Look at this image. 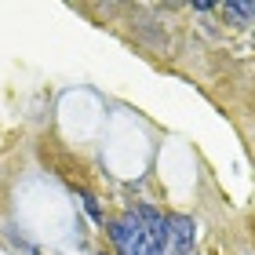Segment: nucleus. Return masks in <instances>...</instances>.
I'll use <instances>...</instances> for the list:
<instances>
[{"label":"nucleus","mask_w":255,"mask_h":255,"mask_svg":"<svg viewBox=\"0 0 255 255\" xmlns=\"http://www.w3.org/2000/svg\"><path fill=\"white\" fill-rule=\"evenodd\" d=\"M135 219H138V226H142V237L164 252V245H168V219L160 215L157 208H149V204H138L135 208Z\"/></svg>","instance_id":"f257e3e1"},{"label":"nucleus","mask_w":255,"mask_h":255,"mask_svg":"<svg viewBox=\"0 0 255 255\" xmlns=\"http://www.w3.org/2000/svg\"><path fill=\"white\" fill-rule=\"evenodd\" d=\"M193 237H197V223L190 215H171L168 219V241H171V248L190 252L193 248Z\"/></svg>","instance_id":"f03ea898"},{"label":"nucleus","mask_w":255,"mask_h":255,"mask_svg":"<svg viewBox=\"0 0 255 255\" xmlns=\"http://www.w3.org/2000/svg\"><path fill=\"white\" fill-rule=\"evenodd\" d=\"M223 15L234 18V26H252V22H255V0H241V4H223Z\"/></svg>","instance_id":"7ed1b4c3"},{"label":"nucleus","mask_w":255,"mask_h":255,"mask_svg":"<svg viewBox=\"0 0 255 255\" xmlns=\"http://www.w3.org/2000/svg\"><path fill=\"white\" fill-rule=\"evenodd\" d=\"M102 255H106V252H102Z\"/></svg>","instance_id":"20e7f679"}]
</instances>
